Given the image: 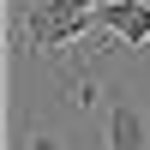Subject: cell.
Instances as JSON below:
<instances>
[{
  "instance_id": "7a4b0ae2",
  "label": "cell",
  "mask_w": 150,
  "mask_h": 150,
  "mask_svg": "<svg viewBox=\"0 0 150 150\" xmlns=\"http://www.w3.org/2000/svg\"><path fill=\"white\" fill-rule=\"evenodd\" d=\"M102 144H108V150H150V114L132 102V96H114V102H108Z\"/></svg>"
},
{
  "instance_id": "6da1fadb",
  "label": "cell",
  "mask_w": 150,
  "mask_h": 150,
  "mask_svg": "<svg viewBox=\"0 0 150 150\" xmlns=\"http://www.w3.org/2000/svg\"><path fill=\"white\" fill-rule=\"evenodd\" d=\"M96 30H114L120 48H144L150 42V0H102V6H90Z\"/></svg>"
},
{
  "instance_id": "3957f363",
  "label": "cell",
  "mask_w": 150,
  "mask_h": 150,
  "mask_svg": "<svg viewBox=\"0 0 150 150\" xmlns=\"http://www.w3.org/2000/svg\"><path fill=\"white\" fill-rule=\"evenodd\" d=\"M30 150H60V138H54V132H36V138H30Z\"/></svg>"
}]
</instances>
